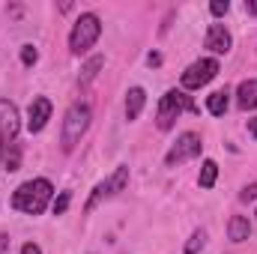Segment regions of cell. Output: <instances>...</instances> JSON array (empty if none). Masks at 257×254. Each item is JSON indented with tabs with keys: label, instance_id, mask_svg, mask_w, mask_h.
I'll return each instance as SVG.
<instances>
[{
	"label": "cell",
	"instance_id": "1",
	"mask_svg": "<svg viewBox=\"0 0 257 254\" xmlns=\"http://www.w3.org/2000/svg\"><path fill=\"white\" fill-rule=\"evenodd\" d=\"M51 194H54V186L48 180H27L24 186L12 191V206L24 215H42L45 206L51 203Z\"/></svg>",
	"mask_w": 257,
	"mask_h": 254
},
{
	"label": "cell",
	"instance_id": "2",
	"mask_svg": "<svg viewBox=\"0 0 257 254\" xmlns=\"http://www.w3.org/2000/svg\"><path fill=\"white\" fill-rule=\"evenodd\" d=\"M90 120H93V111H90L87 102H75V105L66 111L63 135H60V147H63V153H72V150L81 144V138H84L87 129H90Z\"/></svg>",
	"mask_w": 257,
	"mask_h": 254
},
{
	"label": "cell",
	"instance_id": "3",
	"mask_svg": "<svg viewBox=\"0 0 257 254\" xmlns=\"http://www.w3.org/2000/svg\"><path fill=\"white\" fill-rule=\"evenodd\" d=\"M99 33H102V21H99V15L96 12H84L78 21H75V27H72V33H69V51L72 54H87L96 42H99Z\"/></svg>",
	"mask_w": 257,
	"mask_h": 254
},
{
	"label": "cell",
	"instance_id": "4",
	"mask_svg": "<svg viewBox=\"0 0 257 254\" xmlns=\"http://www.w3.org/2000/svg\"><path fill=\"white\" fill-rule=\"evenodd\" d=\"M183 111H197V108L192 105V99H189L183 90H168V93L162 96V102H159V114H156L159 129H162V132L174 129V123L180 120Z\"/></svg>",
	"mask_w": 257,
	"mask_h": 254
},
{
	"label": "cell",
	"instance_id": "5",
	"mask_svg": "<svg viewBox=\"0 0 257 254\" xmlns=\"http://www.w3.org/2000/svg\"><path fill=\"white\" fill-rule=\"evenodd\" d=\"M200 150H203L200 135H197V132H183V135L177 138V144L168 150L165 165H168V168H177V165H183V162H189V159H197Z\"/></svg>",
	"mask_w": 257,
	"mask_h": 254
},
{
	"label": "cell",
	"instance_id": "6",
	"mask_svg": "<svg viewBox=\"0 0 257 254\" xmlns=\"http://www.w3.org/2000/svg\"><path fill=\"white\" fill-rule=\"evenodd\" d=\"M215 75H218V60H215V57H203V60H197V63L189 66L180 81H183V90H200V87L209 84Z\"/></svg>",
	"mask_w": 257,
	"mask_h": 254
},
{
	"label": "cell",
	"instance_id": "7",
	"mask_svg": "<svg viewBox=\"0 0 257 254\" xmlns=\"http://www.w3.org/2000/svg\"><path fill=\"white\" fill-rule=\"evenodd\" d=\"M128 186V168L126 165H120L108 180H102L96 189H93V194H90V200H87V212L90 209H96V203L99 200H105V197H114V194H120V191Z\"/></svg>",
	"mask_w": 257,
	"mask_h": 254
},
{
	"label": "cell",
	"instance_id": "8",
	"mask_svg": "<svg viewBox=\"0 0 257 254\" xmlns=\"http://www.w3.org/2000/svg\"><path fill=\"white\" fill-rule=\"evenodd\" d=\"M18 132H21V117H18V108H15L9 99H0V147L15 144Z\"/></svg>",
	"mask_w": 257,
	"mask_h": 254
},
{
	"label": "cell",
	"instance_id": "9",
	"mask_svg": "<svg viewBox=\"0 0 257 254\" xmlns=\"http://www.w3.org/2000/svg\"><path fill=\"white\" fill-rule=\"evenodd\" d=\"M48 120H51V99L36 96L30 102V108H27V129L30 132H42L48 126Z\"/></svg>",
	"mask_w": 257,
	"mask_h": 254
},
{
	"label": "cell",
	"instance_id": "10",
	"mask_svg": "<svg viewBox=\"0 0 257 254\" xmlns=\"http://www.w3.org/2000/svg\"><path fill=\"white\" fill-rule=\"evenodd\" d=\"M203 45H206L212 54H227V51H230V45H233V36H230V30H227L224 24H209Z\"/></svg>",
	"mask_w": 257,
	"mask_h": 254
},
{
	"label": "cell",
	"instance_id": "11",
	"mask_svg": "<svg viewBox=\"0 0 257 254\" xmlns=\"http://www.w3.org/2000/svg\"><path fill=\"white\" fill-rule=\"evenodd\" d=\"M144 105H147V93H144V87H132V90L126 93V120L128 123H135V120L141 117Z\"/></svg>",
	"mask_w": 257,
	"mask_h": 254
},
{
	"label": "cell",
	"instance_id": "12",
	"mask_svg": "<svg viewBox=\"0 0 257 254\" xmlns=\"http://www.w3.org/2000/svg\"><path fill=\"white\" fill-rule=\"evenodd\" d=\"M236 105H239L242 111L257 108V78H248V81H242V84L236 87Z\"/></svg>",
	"mask_w": 257,
	"mask_h": 254
},
{
	"label": "cell",
	"instance_id": "13",
	"mask_svg": "<svg viewBox=\"0 0 257 254\" xmlns=\"http://www.w3.org/2000/svg\"><path fill=\"white\" fill-rule=\"evenodd\" d=\"M227 236H230V242H245V239L251 236V221H248L245 215H230V221H227Z\"/></svg>",
	"mask_w": 257,
	"mask_h": 254
},
{
	"label": "cell",
	"instance_id": "14",
	"mask_svg": "<svg viewBox=\"0 0 257 254\" xmlns=\"http://www.w3.org/2000/svg\"><path fill=\"white\" fill-rule=\"evenodd\" d=\"M227 105H230V93H227V90H215V93L206 96V111H209L212 117H221V114L227 111Z\"/></svg>",
	"mask_w": 257,
	"mask_h": 254
},
{
	"label": "cell",
	"instance_id": "15",
	"mask_svg": "<svg viewBox=\"0 0 257 254\" xmlns=\"http://www.w3.org/2000/svg\"><path fill=\"white\" fill-rule=\"evenodd\" d=\"M102 66H105V57H102V54H96V57H90L87 63L81 66V75H78V84H81V87H87V84H90V81H93V78L99 75V69H102Z\"/></svg>",
	"mask_w": 257,
	"mask_h": 254
},
{
	"label": "cell",
	"instance_id": "16",
	"mask_svg": "<svg viewBox=\"0 0 257 254\" xmlns=\"http://www.w3.org/2000/svg\"><path fill=\"white\" fill-rule=\"evenodd\" d=\"M215 177H218V165H215L212 159H206V162L200 165V177H197V186H200V189H212V186H215Z\"/></svg>",
	"mask_w": 257,
	"mask_h": 254
},
{
	"label": "cell",
	"instance_id": "17",
	"mask_svg": "<svg viewBox=\"0 0 257 254\" xmlns=\"http://www.w3.org/2000/svg\"><path fill=\"white\" fill-rule=\"evenodd\" d=\"M3 168H6L9 174L21 168V150H18V144H9V147H3Z\"/></svg>",
	"mask_w": 257,
	"mask_h": 254
},
{
	"label": "cell",
	"instance_id": "18",
	"mask_svg": "<svg viewBox=\"0 0 257 254\" xmlns=\"http://www.w3.org/2000/svg\"><path fill=\"white\" fill-rule=\"evenodd\" d=\"M203 245H206V230H203V227H197L192 236H189V242H186V254H197Z\"/></svg>",
	"mask_w": 257,
	"mask_h": 254
},
{
	"label": "cell",
	"instance_id": "19",
	"mask_svg": "<svg viewBox=\"0 0 257 254\" xmlns=\"http://www.w3.org/2000/svg\"><path fill=\"white\" fill-rule=\"evenodd\" d=\"M39 60V51L33 48V45H21V63L24 66H36Z\"/></svg>",
	"mask_w": 257,
	"mask_h": 254
},
{
	"label": "cell",
	"instance_id": "20",
	"mask_svg": "<svg viewBox=\"0 0 257 254\" xmlns=\"http://www.w3.org/2000/svg\"><path fill=\"white\" fill-rule=\"evenodd\" d=\"M69 200H72V191H60V197H57V200H54V206H51V209H54V215H63L66 209H69Z\"/></svg>",
	"mask_w": 257,
	"mask_h": 254
},
{
	"label": "cell",
	"instance_id": "21",
	"mask_svg": "<svg viewBox=\"0 0 257 254\" xmlns=\"http://www.w3.org/2000/svg\"><path fill=\"white\" fill-rule=\"evenodd\" d=\"M227 9H230V3H227V0H212V3H209V12H212L215 18L227 15Z\"/></svg>",
	"mask_w": 257,
	"mask_h": 254
},
{
	"label": "cell",
	"instance_id": "22",
	"mask_svg": "<svg viewBox=\"0 0 257 254\" xmlns=\"http://www.w3.org/2000/svg\"><path fill=\"white\" fill-rule=\"evenodd\" d=\"M239 200H242V203H251V200H257V183H251V186H245V189L239 191Z\"/></svg>",
	"mask_w": 257,
	"mask_h": 254
},
{
	"label": "cell",
	"instance_id": "23",
	"mask_svg": "<svg viewBox=\"0 0 257 254\" xmlns=\"http://www.w3.org/2000/svg\"><path fill=\"white\" fill-rule=\"evenodd\" d=\"M21 254H42V248H39L36 242H24V245H21Z\"/></svg>",
	"mask_w": 257,
	"mask_h": 254
},
{
	"label": "cell",
	"instance_id": "24",
	"mask_svg": "<svg viewBox=\"0 0 257 254\" xmlns=\"http://www.w3.org/2000/svg\"><path fill=\"white\" fill-rule=\"evenodd\" d=\"M147 63L153 66V69H156V66H162V54H156V51H153V54L147 57Z\"/></svg>",
	"mask_w": 257,
	"mask_h": 254
},
{
	"label": "cell",
	"instance_id": "25",
	"mask_svg": "<svg viewBox=\"0 0 257 254\" xmlns=\"http://www.w3.org/2000/svg\"><path fill=\"white\" fill-rule=\"evenodd\" d=\"M245 12L248 15H257V0H245Z\"/></svg>",
	"mask_w": 257,
	"mask_h": 254
},
{
	"label": "cell",
	"instance_id": "26",
	"mask_svg": "<svg viewBox=\"0 0 257 254\" xmlns=\"http://www.w3.org/2000/svg\"><path fill=\"white\" fill-rule=\"evenodd\" d=\"M6 245H9V236H3V233H0V254L6 251Z\"/></svg>",
	"mask_w": 257,
	"mask_h": 254
},
{
	"label": "cell",
	"instance_id": "27",
	"mask_svg": "<svg viewBox=\"0 0 257 254\" xmlns=\"http://www.w3.org/2000/svg\"><path fill=\"white\" fill-rule=\"evenodd\" d=\"M248 132L257 138V117H254V120H248Z\"/></svg>",
	"mask_w": 257,
	"mask_h": 254
},
{
	"label": "cell",
	"instance_id": "28",
	"mask_svg": "<svg viewBox=\"0 0 257 254\" xmlns=\"http://www.w3.org/2000/svg\"><path fill=\"white\" fill-rule=\"evenodd\" d=\"M0 153H3V147H0Z\"/></svg>",
	"mask_w": 257,
	"mask_h": 254
},
{
	"label": "cell",
	"instance_id": "29",
	"mask_svg": "<svg viewBox=\"0 0 257 254\" xmlns=\"http://www.w3.org/2000/svg\"><path fill=\"white\" fill-rule=\"evenodd\" d=\"M254 215H257V212H254Z\"/></svg>",
	"mask_w": 257,
	"mask_h": 254
}]
</instances>
